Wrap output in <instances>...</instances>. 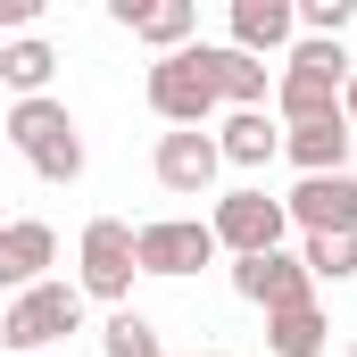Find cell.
I'll return each mask as SVG.
<instances>
[{
	"instance_id": "cell-12",
	"label": "cell",
	"mask_w": 357,
	"mask_h": 357,
	"mask_svg": "<svg viewBox=\"0 0 357 357\" xmlns=\"http://www.w3.org/2000/svg\"><path fill=\"white\" fill-rule=\"evenodd\" d=\"M349 125L341 116H324V125H282V158L299 167V175H349Z\"/></svg>"
},
{
	"instance_id": "cell-16",
	"label": "cell",
	"mask_w": 357,
	"mask_h": 357,
	"mask_svg": "<svg viewBox=\"0 0 357 357\" xmlns=\"http://www.w3.org/2000/svg\"><path fill=\"white\" fill-rule=\"evenodd\" d=\"M324 349H333V316H324L316 299L266 316V357H324Z\"/></svg>"
},
{
	"instance_id": "cell-14",
	"label": "cell",
	"mask_w": 357,
	"mask_h": 357,
	"mask_svg": "<svg viewBox=\"0 0 357 357\" xmlns=\"http://www.w3.org/2000/svg\"><path fill=\"white\" fill-rule=\"evenodd\" d=\"M208 75H216L225 108H266V91H274V67L250 59V50H233V42H208Z\"/></svg>"
},
{
	"instance_id": "cell-15",
	"label": "cell",
	"mask_w": 357,
	"mask_h": 357,
	"mask_svg": "<svg viewBox=\"0 0 357 357\" xmlns=\"http://www.w3.org/2000/svg\"><path fill=\"white\" fill-rule=\"evenodd\" d=\"M50 75H59V50H50L42 33L0 42V84L17 91V100H50Z\"/></svg>"
},
{
	"instance_id": "cell-10",
	"label": "cell",
	"mask_w": 357,
	"mask_h": 357,
	"mask_svg": "<svg viewBox=\"0 0 357 357\" xmlns=\"http://www.w3.org/2000/svg\"><path fill=\"white\" fill-rule=\"evenodd\" d=\"M282 216L299 233H357V175H299Z\"/></svg>"
},
{
	"instance_id": "cell-5",
	"label": "cell",
	"mask_w": 357,
	"mask_h": 357,
	"mask_svg": "<svg viewBox=\"0 0 357 357\" xmlns=\"http://www.w3.org/2000/svg\"><path fill=\"white\" fill-rule=\"evenodd\" d=\"M216 258H225V250H216L208 216H150V225H133V266H142V274L183 282V274L216 266Z\"/></svg>"
},
{
	"instance_id": "cell-17",
	"label": "cell",
	"mask_w": 357,
	"mask_h": 357,
	"mask_svg": "<svg viewBox=\"0 0 357 357\" xmlns=\"http://www.w3.org/2000/svg\"><path fill=\"white\" fill-rule=\"evenodd\" d=\"M133 33H142L158 59H167V50H191V33H199V8H191V0H150V17H142Z\"/></svg>"
},
{
	"instance_id": "cell-22",
	"label": "cell",
	"mask_w": 357,
	"mask_h": 357,
	"mask_svg": "<svg viewBox=\"0 0 357 357\" xmlns=\"http://www.w3.org/2000/svg\"><path fill=\"white\" fill-rule=\"evenodd\" d=\"M341 125L357 133V67H349V84H341Z\"/></svg>"
},
{
	"instance_id": "cell-1",
	"label": "cell",
	"mask_w": 357,
	"mask_h": 357,
	"mask_svg": "<svg viewBox=\"0 0 357 357\" xmlns=\"http://www.w3.org/2000/svg\"><path fill=\"white\" fill-rule=\"evenodd\" d=\"M8 142H17V158L42 183H75L84 175V133H75L67 100H17L8 108Z\"/></svg>"
},
{
	"instance_id": "cell-19",
	"label": "cell",
	"mask_w": 357,
	"mask_h": 357,
	"mask_svg": "<svg viewBox=\"0 0 357 357\" xmlns=\"http://www.w3.org/2000/svg\"><path fill=\"white\" fill-rule=\"evenodd\" d=\"M100 349H108V357H167V349H158V324H150L142 307H116V316L100 324Z\"/></svg>"
},
{
	"instance_id": "cell-7",
	"label": "cell",
	"mask_w": 357,
	"mask_h": 357,
	"mask_svg": "<svg viewBox=\"0 0 357 357\" xmlns=\"http://www.w3.org/2000/svg\"><path fill=\"white\" fill-rule=\"evenodd\" d=\"M150 175L167 183L175 199H208L216 175H225V158H216V133L208 125H175V133H158V158H150Z\"/></svg>"
},
{
	"instance_id": "cell-23",
	"label": "cell",
	"mask_w": 357,
	"mask_h": 357,
	"mask_svg": "<svg viewBox=\"0 0 357 357\" xmlns=\"http://www.w3.org/2000/svg\"><path fill=\"white\" fill-rule=\"evenodd\" d=\"M0 225H8V208H0Z\"/></svg>"
},
{
	"instance_id": "cell-6",
	"label": "cell",
	"mask_w": 357,
	"mask_h": 357,
	"mask_svg": "<svg viewBox=\"0 0 357 357\" xmlns=\"http://www.w3.org/2000/svg\"><path fill=\"white\" fill-rule=\"evenodd\" d=\"M150 108L167 116V125H208L225 100H216V75H208V42H191V50H167L158 67H150Z\"/></svg>"
},
{
	"instance_id": "cell-24",
	"label": "cell",
	"mask_w": 357,
	"mask_h": 357,
	"mask_svg": "<svg viewBox=\"0 0 357 357\" xmlns=\"http://www.w3.org/2000/svg\"><path fill=\"white\" fill-rule=\"evenodd\" d=\"M208 357H225V349H208Z\"/></svg>"
},
{
	"instance_id": "cell-11",
	"label": "cell",
	"mask_w": 357,
	"mask_h": 357,
	"mask_svg": "<svg viewBox=\"0 0 357 357\" xmlns=\"http://www.w3.org/2000/svg\"><path fill=\"white\" fill-rule=\"evenodd\" d=\"M216 158H225V167H241V175H258V167L282 158V125H274L266 108H233V116L216 125Z\"/></svg>"
},
{
	"instance_id": "cell-4",
	"label": "cell",
	"mask_w": 357,
	"mask_h": 357,
	"mask_svg": "<svg viewBox=\"0 0 357 357\" xmlns=\"http://www.w3.org/2000/svg\"><path fill=\"white\" fill-rule=\"evenodd\" d=\"M208 233H216V250H233V258H266V250H282L291 216H282V199H274L266 183H241V191H225V199L208 208Z\"/></svg>"
},
{
	"instance_id": "cell-20",
	"label": "cell",
	"mask_w": 357,
	"mask_h": 357,
	"mask_svg": "<svg viewBox=\"0 0 357 357\" xmlns=\"http://www.w3.org/2000/svg\"><path fill=\"white\" fill-rule=\"evenodd\" d=\"M291 17H299V42H341L357 25V0H299Z\"/></svg>"
},
{
	"instance_id": "cell-18",
	"label": "cell",
	"mask_w": 357,
	"mask_h": 357,
	"mask_svg": "<svg viewBox=\"0 0 357 357\" xmlns=\"http://www.w3.org/2000/svg\"><path fill=\"white\" fill-rule=\"evenodd\" d=\"M299 266H307V282H349L357 274V233H307Z\"/></svg>"
},
{
	"instance_id": "cell-13",
	"label": "cell",
	"mask_w": 357,
	"mask_h": 357,
	"mask_svg": "<svg viewBox=\"0 0 357 357\" xmlns=\"http://www.w3.org/2000/svg\"><path fill=\"white\" fill-rule=\"evenodd\" d=\"M291 42H299V17H291V0H233V50L274 59V50H291Z\"/></svg>"
},
{
	"instance_id": "cell-21",
	"label": "cell",
	"mask_w": 357,
	"mask_h": 357,
	"mask_svg": "<svg viewBox=\"0 0 357 357\" xmlns=\"http://www.w3.org/2000/svg\"><path fill=\"white\" fill-rule=\"evenodd\" d=\"M33 17H42V0H0V33H25Z\"/></svg>"
},
{
	"instance_id": "cell-9",
	"label": "cell",
	"mask_w": 357,
	"mask_h": 357,
	"mask_svg": "<svg viewBox=\"0 0 357 357\" xmlns=\"http://www.w3.org/2000/svg\"><path fill=\"white\" fill-rule=\"evenodd\" d=\"M50 266H59V233H50L42 216H8V225H0V291L17 299V291L50 282Z\"/></svg>"
},
{
	"instance_id": "cell-25",
	"label": "cell",
	"mask_w": 357,
	"mask_h": 357,
	"mask_svg": "<svg viewBox=\"0 0 357 357\" xmlns=\"http://www.w3.org/2000/svg\"><path fill=\"white\" fill-rule=\"evenodd\" d=\"M349 357H357V341H349Z\"/></svg>"
},
{
	"instance_id": "cell-3",
	"label": "cell",
	"mask_w": 357,
	"mask_h": 357,
	"mask_svg": "<svg viewBox=\"0 0 357 357\" xmlns=\"http://www.w3.org/2000/svg\"><path fill=\"white\" fill-rule=\"evenodd\" d=\"M133 225L125 216H91L84 241H75V291H84V307L100 299V307H125L133 299Z\"/></svg>"
},
{
	"instance_id": "cell-8",
	"label": "cell",
	"mask_w": 357,
	"mask_h": 357,
	"mask_svg": "<svg viewBox=\"0 0 357 357\" xmlns=\"http://www.w3.org/2000/svg\"><path fill=\"white\" fill-rule=\"evenodd\" d=\"M233 291H241L250 307H266V316H282V307H307V299H316V282H307V266H299V250L233 258Z\"/></svg>"
},
{
	"instance_id": "cell-2",
	"label": "cell",
	"mask_w": 357,
	"mask_h": 357,
	"mask_svg": "<svg viewBox=\"0 0 357 357\" xmlns=\"http://www.w3.org/2000/svg\"><path fill=\"white\" fill-rule=\"evenodd\" d=\"M67 333H84V291L75 282H33V291H17L8 307H0V349H59Z\"/></svg>"
}]
</instances>
